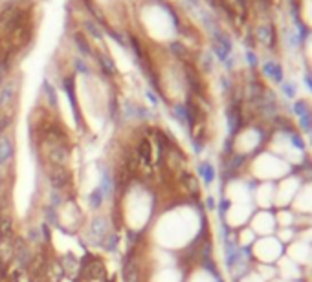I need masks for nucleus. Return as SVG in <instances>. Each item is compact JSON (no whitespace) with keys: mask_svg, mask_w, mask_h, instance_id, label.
Returning <instances> with one entry per match:
<instances>
[{"mask_svg":"<svg viewBox=\"0 0 312 282\" xmlns=\"http://www.w3.org/2000/svg\"><path fill=\"white\" fill-rule=\"evenodd\" d=\"M74 46L77 48V53H79V57H83V59H94V46L92 42H89V39L84 37L81 31H76L74 33Z\"/></svg>","mask_w":312,"mask_h":282,"instance_id":"f8f14e48","label":"nucleus"},{"mask_svg":"<svg viewBox=\"0 0 312 282\" xmlns=\"http://www.w3.org/2000/svg\"><path fill=\"white\" fill-rule=\"evenodd\" d=\"M202 211L177 209L165 213L154 229V238L165 248H189L206 229L200 220Z\"/></svg>","mask_w":312,"mask_h":282,"instance_id":"f257e3e1","label":"nucleus"},{"mask_svg":"<svg viewBox=\"0 0 312 282\" xmlns=\"http://www.w3.org/2000/svg\"><path fill=\"white\" fill-rule=\"evenodd\" d=\"M290 207L298 215L312 216V181H303V185H301L300 193L296 194Z\"/></svg>","mask_w":312,"mask_h":282,"instance_id":"1a4fd4ad","label":"nucleus"},{"mask_svg":"<svg viewBox=\"0 0 312 282\" xmlns=\"http://www.w3.org/2000/svg\"><path fill=\"white\" fill-rule=\"evenodd\" d=\"M248 225L257 236H270L278 231V220H275V209H255Z\"/></svg>","mask_w":312,"mask_h":282,"instance_id":"0eeeda50","label":"nucleus"},{"mask_svg":"<svg viewBox=\"0 0 312 282\" xmlns=\"http://www.w3.org/2000/svg\"><path fill=\"white\" fill-rule=\"evenodd\" d=\"M83 28H84V31H86L92 39H96V41H101L103 39V28L97 24L96 21H92V18H86V21L83 22Z\"/></svg>","mask_w":312,"mask_h":282,"instance_id":"4468645a","label":"nucleus"},{"mask_svg":"<svg viewBox=\"0 0 312 282\" xmlns=\"http://www.w3.org/2000/svg\"><path fill=\"white\" fill-rule=\"evenodd\" d=\"M55 222L59 223V228L64 233H77L83 229L84 216L79 205L74 202V198H64L63 202H59L57 213H55Z\"/></svg>","mask_w":312,"mask_h":282,"instance_id":"39448f33","label":"nucleus"},{"mask_svg":"<svg viewBox=\"0 0 312 282\" xmlns=\"http://www.w3.org/2000/svg\"><path fill=\"white\" fill-rule=\"evenodd\" d=\"M182 278H184L182 270H177L173 266V268H158L149 282H182Z\"/></svg>","mask_w":312,"mask_h":282,"instance_id":"9d476101","label":"nucleus"},{"mask_svg":"<svg viewBox=\"0 0 312 282\" xmlns=\"http://www.w3.org/2000/svg\"><path fill=\"white\" fill-rule=\"evenodd\" d=\"M292 174V165L270 151H261L250 158L248 176L255 181H279Z\"/></svg>","mask_w":312,"mask_h":282,"instance_id":"f03ea898","label":"nucleus"},{"mask_svg":"<svg viewBox=\"0 0 312 282\" xmlns=\"http://www.w3.org/2000/svg\"><path fill=\"white\" fill-rule=\"evenodd\" d=\"M21 93V81L9 77L0 84V114H9L8 110L15 106Z\"/></svg>","mask_w":312,"mask_h":282,"instance_id":"6e6552de","label":"nucleus"},{"mask_svg":"<svg viewBox=\"0 0 312 282\" xmlns=\"http://www.w3.org/2000/svg\"><path fill=\"white\" fill-rule=\"evenodd\" d=\"M197 173H198V176H200V180H202V183H204V185H207V187L213 185V183L217 181V176H219V171H217V167L211 163V161H207V160H204V161H200V163H198Z\"/></svg>","mask_w":312,"mask_h":282,"instance_id":"9b49d317","label":"nucleus"},{"mask_svg":"<svg viewBox=\"0 0 312 282\" xmlns=\"http://www.w3.org/2000/svg\"><path fill=\"white\" fill-rule=\"evenodd\" d=\"M123 198H125V209L122 213L129 222V228L136 231L144 229L152 215V196L149 191L142 185H131V189L123 194Z\"/></svg>","mask_w":312,"mask_h":282,"instance_id":"7ed1b4c3","label":"nucleus"},{"mask_svg":"<svg viewBox=\"0 0 312 282\" xmlns=\"http://www.w3.org/2000/svg\"><path fill=\"white\" fill-rule=\"evenodd\" d=\"M257 238H259V236L252 231V228H250V225H245V228H240V229H237V231H235V240H237V244H239L240 248L250 249L253 244H255V240H257Z\"/></svg>","mask_w":312,"mask_h":282,"instance_id":"ddd939ff","label":"nucleus"},{"mask_svg":"<svg viewBox=\"0 0 312 282\" xmlns=\"http://www.w3.org/2000/svg\"><path fill=\"white\" fill-rule=\"evenodd\" d=\"M252 257L255 260V264H278L283 257L287 248L279 242V238L275 235L270 236H259L255 244L250 248Z\"/></svg>","mask_w":312,"mask_h":282,"instance_id":"20e7f679","label":"nucleus"},{"mask_svg":"<svg viewBox=\"0 0 312 282\" xmlns=\"http://www.w3.org/2000/svg\"><path fill=\"white\" fill-rule=\"evenodd\" d=\"M107 264L97 255H84L79 266V280L81 282H105Z\"/></svg>","mask_w":312,"mask_h":282,"instance_id":"423d86ee","label":"nucleus"},{"mask_svg":"<svg viewBox=\"0 0 312 282\" xmlns=\"http://www.w3.org/2000/svg\"><path fill=\"white\" fill-rule=\"evenodd\" d=\"M15 2H17V0H15Z\"/></svg>","mask_w":312,"mask_h":282,"instance_id":"2eb2a0df","label":"nucleus"}]
</instances>
